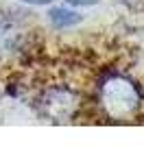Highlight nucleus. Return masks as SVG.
Here are the masks:
<instances>
[{
    "label": "nucleus",
    "mask_w": 144,
    "mask_h": 146,
    "mask_svg": "<svg viewBox=\"0 0 144 146\" xmlns=\"http://www.w3.org/2000/svg\"><path fill=\"white\" fill-rule=\"evenodd\" d=\"M98 98H101L103 111L111 120H129L140 111V105H142V96H140L138 87L127 76L105 79L98 92Z\"/></svg>",
    "instance_id": "nucleus-1"
},
{
    "label": "nucleus",
    "mask_w": 144,
    "mask_h": 146,
    "mask_svg": "<svg viewBox=\"0 0 144 146\" xmlns=\"http://www.w3.org/2000/svg\"><path fill=\"white\" fill-rule=\"evenodd\" d=\"M74 96H72L70 92H48L46 96H44V103H42V109L44 113L48 116H53L55 120H61L63 116H70L74 113Z\"/></svg>",
    "instance_id": "nucleus-2"
},
{
    "label": "nucleus",
    "mask_w": 144,
    "mask_h": 146,
    "mask_svg": "<svg viewBox=\"0 0 144 146\" xmlns=\"http://www.w3.org/2000/svg\"><path fill=\"white\" fill-rule=\"evenodd\" d=\"M50 20H53L55 26H61V29H66V26H74L81 22V15L77 11H72V9H66V7H55L50 9Z\"/></svg>",
    "instance_id": "nucleus-3"
},
{
    "label": "nucleus",
    "mask_w": 144,
    "mask_h": 146,
    "mask_svg": "<svg viewBox=\"0 0 144 146\" xmlns=\"http://www.w3.org/2000/svg\"><path fill=\"white\" fill-rule=\"evenodd\" d=\"M122 5H127L133 11H144V0H120Z\"/></svg>",
    "instance_id": "nucleus-4"
},
{
    "label": "nucleus",
    "mask_w": 144,
    "mask_h": 146,
    "mask_svg": "<svg viewBox=\"0 0 144 146\" xmlns=\"http://www.w3.org/2000/svg\"><path fill=\"white\" fill-rule=\"evenodd\" d=\"M68 2H70V5H96V2H98V0H68Z\"/></svg>",
    "instance_id": "nucleus-5"
},
{
    "label": "nucleus",
    "mask_w": 144,
    "mask_h": 146,
    "mask_svg": "<svg viewBox=\"0 0 144 146\" xmlns=\"http://www.w3.org/2000/svg\"><path fill=\"white\" fill-rule=\"evenodd\" d=\"M22 2H29V5H48L53 0H22Z\"/></svg>",
    "instance_id": "nucleus-6"
}]
</instances>
